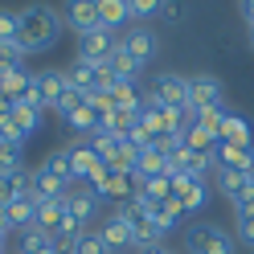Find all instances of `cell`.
<instances>
[{
  "label": "cell",
  "instance_id": "cell-1",
  "mask_svg": "<svg viewBox=\"0 0 254 254\" xmlns=\"http://www.w3.org/2000/svg\"><path fill=\"white\" fill-rule=\"evenodd\" d=\"M62 33V17H58V8L50 4H29L17 12V45H21V54H45V50H54V41Z\"/></svg>",
  "mask_w": 254,
  "mask_h": 254
},
{
  "label": "cell",
  "instance_id": "cell-2",
  "mask_svg": "<svg viewBox=\"0 0 254 254\" xmlns=\"http://www.w3.org/2000/svg\"><path fill=\"white\" fill-rule=\"evenodd\" d=\"M185 254H238V246L217 221H193L185 226Z\"/></svg>",
  "mask_w": 254,
  "mask_h": 254
},
{
  "label": "cell",
  "instance_id": "cell-3",
  "mask_svg": "<svg viewBox=\"0 0 254 254\" xmlns=\"http://www.w3.org/2000/svg\"><path fill=\"white\" fill-rule=\"evenodd\" d=\"M209 185H213V193H217V197H226V201L234 205V209H242V205H250V201H254V185H250V172L213 168Z\"/></svg>",
  "mask_w": 254,
  "mask_h": 254
},
{
  "label": "cell",
  "instance_id": "cell-4",
  "mask_svg": "<svg viewBox=\"0 0 254 254\" xmlns=\"http://www.w3.org/2000/svg\"><path fill=\"white\" fill-rule=\"evenodd\" d=\"M70 152V172H74V185H99L107 164L94 156V148L86 144V139H74V144H66Z\"/></svg>",
  "mask_w": 254,
  "mask_h": 254
},
{
  "label": "cell",
  "instance_id": "cell-5",
  "mask_svg": "<svg viewBox=\"0 0 254 254\" xmlns=\"http://www.w3.org/2000/svg\"><path fill=\"white\" fill-rule=\"evenodd\" d=\"M226 103V86L217 74H193L189 78V107L193 111H213Z\"/></svg>",
  "mask_w": 254,
  "mask_h": 254
},
{
  "label": "cell",
  "instance_id": "cell-6",
  "mask_svg": "<svg viewBox=\"0 0 254 254\" xmlns=\"http://www.w3.org/2000/svg\"><path fill=\"white\" fill-rule=\"evenodd\" d=\"M152 103L160 107H172V111H189V78L185 74H160L152 82Z\"/></svg>",
  "mask_w": 254,
  "mask_h": 254
},
{
  "label": "cell",
  "instance_id": "cell-7",
  "mask_svg": "<svg viewBox=\"0 0 254 254\" xmlns=\"http://www.w3.org/2000/svg\"><path fill=\"white\" fill-rule=\"evenodd\" d=\"M115 50H119V37L107 33V29H94V33H86L78 41V58L90 62V66H107V62L115 58Z\"/></svg>",
  "mask_w": 254,
  "mask_h": 254
},
{
  "label": "cell",
  "instance_id": "cell-8",
  "mask_svg": "<svg viewBox=\"0 0 254 254\" xmlns=\"http://www.w3.org/2000/svg\"><path fill=\"white\" fill-rule=\"evenodd\" d=\"M119 50L131 58V62H139V66L148 70V62L156 58V33H152L148 25H131V29L119 37Z\"/></svg>",
  "mask_w": 254,
  "mask_h": 254
},
{
  "label": "cell",
  "instance_id": "cell-9",
  "mask_svg": "<svg viewBox=\"0 0 254 254\" xmlns=\"http://www.w3.org/2000/svg\"><path fill=\"white\" fill-rule=\"evenodd\" d=\"M62 25H70L78 37L94 33V29H103V25H99V0H74V4H66Z\"/></svg>",
  "mask_w": 254,
  "mask_h": 254
},
{
  "label": "cell",
  "instance_id": "cell-10",
  "mask_svg": "<svg viewBox=\"0 0 254 254\" xmlns=\"http://www.w3.org/2000/svg\"><path fill=\"white\" fill-rule=\"evenodd\" d=\"M99 234H103V242H107V250H111V254L135 250V234H131V226H127L123 217H115V213H107V217H103Z\"/></svg>",
  "mask_w": 254,
  "mask_h": 254
},
{
  "label": "cell",
  "instance_id": "cell-11",
  "mask_svg": "<svg viewBox=\"0 0 254 254\" xmlns=\"http://www.w3.org/2000/svg\"><path fill=\"white\" fill-rule=\"evenodd\" d=\"M33 86H37V99L45 111H54L58 99L66 94V70H37L33 74Z\"/></svg>",
  "mask_w": 254,
  "mask_h": 254
},
{
  "label": "cell",
  "instance_id": "cell-12",
  "mask_svg": "<svg viewBox=\"0 0 254 254\" xmlns=\"http://www.w3.org/2000/svg\"><path fill=\"white\" fill-rule=\"evenodd\" d=\"M66 205H70V213H74V217H78V221H82V226L90 230V221L99 217V209H103V197L94 193L90 185H82V189H74V193L66 197Z\"/></svg>",
  "mask_w": 254,
  "mask_h": 254
},
{
  "label": "cell",
  "instance_id": "cell-13",
  "mask_svg": "<svg viewBox=\"0 0 254 254\" xmlns=\"http://www.w3.org/2000/svg\"><path fill=\"white\" fill-rule=\"evenodd\" d=\"M90 189H94V193H99L103 201H115V205H119V201H127V197L135 193L131 177H127V172H115V168H107V172H103V181H99V185H90Z\"/></svg>",
  "mask_w": 254,
  "mask_h": 254
},
{
  "label": "cell",
  "instance_id": "cell-14",
  "mask_svg": "<svg viewBox=\"0 0 254 254\" xmlns=\"http://www.w3.org/2000/svg\"><path fill=\"white\" fill-rule=\"evenodd\" d=\"M213 168H230V172H254V148L217 144V152H213Z\"/></svg>",
  "mask_w": 254,
  "mask_h": 254
},
{
  "label": "cell",
  "instance_id": "cell-15",
  "mask_svg": "<svg viewBox=\"0 0 254 254\" xmlns=\"http://www.w3.org/2000/svg\"><path fill=\"white\" fill-rule=\"evenodd\" d=\"M66 193H70V185H62L58 177H50V172H41V168L29 172V197L33 201H58Z\"/></svg>",
  "mask_w": 254,
  "mask_h": 254
},
{
  "label": "cell",
  "instance_id": "cell-16",
  "mask_svg": "<svg viewBox=\"0 0 254 254\" xmlns=\"http://www.w3.org/2000/svg\"><path fill=\"white\" fill-rule=\"evenodd\" d=\"M148 217L160 226V234H172V230H185V209H181V201L177 197H168V201H160V205H152L148 209Z\"/></svg>",
  "mask_w": 254,
  "mask_h": 254
},
{
  "label": "cell",
  "instance_id": "cell-17",
  "mask_svg": "<svg viewBox=\"0 0 254 254\" xmlns=\"http://www.w3.org/2000/svg\"><path fill=\"white\" fill-rule=\"evenodd\" d=\"M221 144L254 148V131H250V123H246L242 115H230V111H226V119H221Z\"/></svg>",
  "mask_w": 254,
  "mask_h": 254
},
{
  "label": "cell",
  "instance_id": "cell-18",
  "mask_svg": "<svg viewBox=\"0 0 254 254\" xmlns=\"http://www.w3.org/2000/svg\"><path fill=\"white\" fill-rule=\"evenodd\" d=\"M66 197H70V193H66ZM66 197H58V201H37V221H33V226H37V230H45L50 238L58 234L62 217H66V209H70Z\"/></svg>",
  "mask_w": 254,
  "mask_h": 254
},
{
  "label": "cell",
  "instance_id": "cell-19",
  "mask_svg": "<svg viewBox=\"0 0 254 254\" xmlns=\"http://www.w3.org/2000/svg\"><path fill=\"white\" fill-rule=\"evenodd\" d=\"M107 99H111L115 111H127V115H139V111H144V94H139L131 82H115L107 90Z\"/></svg>",
  "mask_w": 254,
  "mask_h": 254
},
{
  "label": "cell",
  "instance_id": "cell-20",
  "mask_svg": "<svg viewBox=\"0 0 254 254\" xmlns=\"http://www.w3.org/2000/svg\"><path fill=\"white\" fill-rule=\"evenodd\" d=\"M33 221H37V201H33V197H17V201L8 205V226H12V234L33 230Z\"/></svg>",
  "mask_w": 254,
  "mask_h": 254
},
{
  "label": "cell",
  "instance_id": "cell-21",
  "mask_svg": "<svg viewBox=\"0 0 254 254\" xmlns=\"http://www.w3.org/2000/svg\"><path fill=\"white\" fill-rule=\"evenodd\" d=\"M99 25L107 29V33L131 25V17H127V0H99Z\"/></svg>",
  "mask_w": 254,
  "mask_h": 254
},
{
  "label": "cell",
  "instance_id": "cell-22",
  "mask_svg": "<svg viewBox=\"0 0 254 254\" xmlns=\"http://www.w3.org/2000/svg\"><path fill=\"white\" fill-rule=\"evenodd\" d=\"M17 197H29V172H0V205L8 209Z\"/></svg>",
  "mask_w": 254,
  "mask_h": 254
},
{
  "label": "cell",
  "instance_id": "cell-23",
  "mask_svg": "<svg viewBox=\"0 0 254 254\" xmlns=\"http://www.w3.org/2000/svg\"><path fill=\"white\" fill-rule=\"evenodd\" d=\"M66 86L78 90V94H90V90H94V66L82 62V58H74L70 66H66Z\"/></svg>",
  "mask_w": 254,
  "mask_h": 254
},
{
  "label": "cell",
  "instance_id": "cell-24",
  "mask_svg": "<svg viewBox=\"0 0 254 254\" xmlns=\"http://www.w3.org/2000/svg\"><path fill=\"white\" fill-rule=\"evenodd\" d=\"M66 127L74 135H82V139H90L94 131H99V115H94V111L86 107V99H82V107H74L70 115H66Z\"/></svg>",
  "mask_w": 254,
  "mask_h": 254
},
{
  "label": "cell",
  "instance_id": "cell-25",
  "mask_svg": "<svg viewBox=\"0 0 254 254\" xmlns=\"http://www.w3.org/2000/svg\"><path fill=\"white\" fill-rule=\"evenodd\" d=\"M209 189H213L209 181H189V189L177 197V201H181V209H185V213H201L205 205H209Z\"/></svg>",
  "mask_w": 254,
  "mask_h": 254
},
{
  "label": "cell",
  "instance_id": "cell-26",
  "mask_svg": "<svg viewBox=\"0 0 254 254\" xmlns=\"http://www.w3.org/2000/svg\"><path fill=\"white\" fill-rule=\"evenodd\" d=\"M37 168H41V172H50V177H58L62 185H74V172H70V152H66V148H54V152L45 156Z\"/></svg>",
  "mask_w": 254,
  "mask_h": 254
},
{
  "label": "cell",
  "instance_id": "cell-27",
  "mask_svg": "<svg viewBox=\"0 0 254 254\" xmlns=\"http://www.w3.org/2000/svg\"><path fill=\"white\" fill-rule=\"evenodd\" d=\"M41 115H45V111H41V103H33V99H21L17 107H12V119H17L29 135H33L37 127H41Z\"/></svg>",
  "mask_w": 254,
  "mask_h": 254
},
{
  "label": "cell",
  "instance_id": "cell-28",
  "mask_svg": "<svg viewBox=\"0 0 254 254\" xmlns=\"http://www.w3.org/2000/svg\"><path fill=\"white\" fill-rule=\"evenodd\" d=\"M111 70H115V82H131V86H135V78L144 74V66H139V62H131L123 50H115V58H111Z\"/></svg>",
  "mask_w": 254,
  "mask_h": 254
},
{
  "label": "cell",
  "instance_id": "cell-29",
  "mask_svg": "<svg viewBox=\"0 0 254 254\" xmlns=\"http://www.w3.org/2000/svg\"><path fill=\"white\" fill-rule=\"evenodd\" d=\"M234 230H238V238H242V246L254 250V201L242 205V209H234Z\"/></svg>",
  "mask_w": 254,
  "mask_h": 254
},
{
  "label": "cell",
  "instance_id": "cell-30",
  "mask_svg": "<svg viewBox=\"0 0 254 254\" xmlns=\"http://www.w3.org/2000/svg\"><path fill=\"white\" fill-rule=\"evenodd\" d=\"M12 70H25V54L17 41H0V74H12Z\"/></svg>",
  "mask_w": 254,
  "mask_h": 254
},
{
  "label": "cell",
  "instance_id": "cell-31",
  "mask_svg": "<svg viewBox=\"0 0 254 254\" xmlns=\"http://www.w3.org/2000/svg\"><path fill=\"white\" fill-rule=\"evenodd\" d=\"M127 17H131V25H144L152 17H160V0H127Z\"/></svg>",
  "mask_w": 254,
  "mask_h": 254
},
{
  "label": "cell",
  "instance_id": "cell-32",
  "mask_svg": "<svg viewBox=\"0 0 254 254\" xmlns=\"http://www.w3.org/2000/svg\"><path fill=\"white\" fill-rule=\"evenodd\" d=\"M45 246H54V238L45 234V230H21V254H37V250H45Z\"/></svg>",
  "mask_w": 254,
  "mask_h": 254
},
{
  "label": "cell",
  "instance_id": "cell-33",
  "mask_svg": "<svg viewBox=\"0 0 254 254\" xmlns=\"http://www.w3.org/2000/svg\"><path fill=\"white\" fill-rule=\"evenodd\" d=\"M74 254H111V250H107V242H103L99 230H86V234L74 242Z\"/></svg>",
  "mask_w": 254,
  "mask_h": 254
},
{
  "label": "cell",
  "instance_id": "cell-34",
  "mask_svg": "<svg viewBox=\"0 0 254 254\" xmlns=\"http://www.w3.org/2000/svg\"><path fill=\"white\" fill-rule=\"evenodd\" d=\"M221 119H226V107H213V111H197V127H205L213 139H221Z\"/></svg>",
  "mask_w": 254,
  "mask_h": 254
},
{
  "label": "cell",
  "instance_id": "cell-35",
  "mask_svg": "<svg viewBox=\"0 0 254 254\" xmlns=\"http://www.w3.org/2000/svg\"><path fill=\"white\" fill-rule=\"evenodd\" d=\"M0 41H17V12L0 8Z\"/></svg>",
  "mask_w": 254,
  "mask_h": 254
},
{
  "label": "cell",
  "instance_id": "cell-36",
  "mask_svg": "<svg viewBox=\"0 0 254 254\" xmlns=\"http://www.w3.org/2000/svg\"><path fill=\"white\" fill-rule=\"evenodd\" d=\"M160 21L164 25H177L181 21V4H160Z\"/></svg>",
  "mask_w": 254,
  "mask_h": 254
},
{
  "label": "cell",
  "instance_id": "cell-37",
  "mask_svg": "<svg viewBox=\"0 0 254 254\" xmlns=\"http://www.w3.org/2000/svg\"><path fill=\"white\" fill-rule=\"evenodd\" d=\"M238 12H242V21L254 29V0H242V4H238Z\"/></svg>",
  "mask_w": 254,
  "mask_h": 254
},
{
  "label": "cell",
  "instance_id": "cell-38",
  "mask_svg": "<svg viewBox=\"0 0 254 254\" xmlns=\"http://www.w3.org/2000/svg\"><path fill=\"white\" fill-rule=\"evenodd\" d=\"M135 254H177V250H172V246H164V242H160V246H148V250H135Z\"/></svg>",
  "mask_w": 254,
  "mask_h": 254
},
{
  "label": "cell",
  "instance_id": "cell-39",
  "mask_svg": "<svg viewBox=\"0 0 254 254\" xmlns=\"http://www.w3.org/2000/svg\"><path fill=\"white\" fill-rule=\"evenodd\" d=\"M37 254H58V246H45V250H37Z\"/></svg>",
  "mask_w": 254,
  "mask_h": 254
},
{
  "label": "cell",
  "instance_id": "cell-40",
  "mask_svg": "<svg viewBox=\"0 0 254 254\" xmlns=\"http://www.w3.org/2000/svg\"><path fill=\"white\" fill-rule=\"evenodd\" d=\"M250 185H254V172H250Z\"/></svg>",
  "mask_w": 254,
  "mask_h": 254
}]
</instances>
